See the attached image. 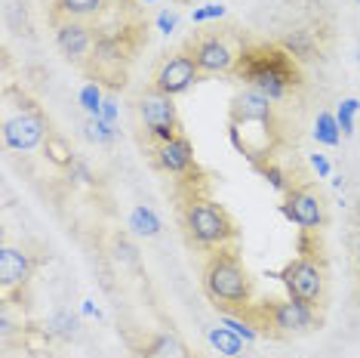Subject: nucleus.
Segmentation results:
<instances>
[{"label":"nucleus","mask_w":360,"mask_h":358,"mask_svg":"<svg viewBox=\"0 0 360 358\" xmlns=\"http://www.w3.org/2000/svg\"><path fill=\"white\" fill-rule=\"evenodd\" d=\"M207 340H210V346L216 349V352H222L228 358H240V352H243V340L237 337L231 328H210Z\"/></svg>","instance_id":"nucleus-16"},{"label":"nucleus","mask_w":360,"mask_h":358,"mask_svg":"<svg viewBox=\"0 0 360 358\" xmlns=\"http://www.w3.org/2000/svg\"><path fill=\"white\" fill-rule=\"evenodd\" d=\"M200 288L210 303L222 312H243L252 306V278L231 247L212 250L207 257L200 268Z\"/></svg>","instance_id":"nucleus-2"},{"label":"nucleus","mask_w":360,"mask_h":358,"mask_svg":"<svg viewBox=\"0 0 360 358\" xmlns=\"http://www.w3.org/2000/svg\"><path fill=\"white\" fill-rule=\"evenodd\" d=\"M46 331L56 333V337H62V340H71L77 333V319L71 312H56L50 324H46Z\"/></svg>","instance_id":"nucleus-24"},{"label":"nucleus","mask_w":360,"mask_h":358,"mask_svg":"<svg viewBox=\"0 0 360 358\" xmlns=\"http://www.w3.org/2000/svg\"><path fill=\"white\" fill-rule=\"evenodd\" d=\"M145 4H154V0H145Z\"/></svg>","instance_id":"nucleus-36"},{"label":"nucleus","mask_w":360,"mask_h":358,"mask_svg":"<svg viewBox=\"0 0 360 358\" xmlns=\"http://www.w3.org/2000/svg\"><path fill=\"white\" fill-rule=\"evenodd\" d=\"M114 124H108L105 118H86V140L96 145H111L114 142Z\"/></svg>","instance_id":"nucleus-22"},{"label":"nucleus","mask_w":360,"mask_h":358,"mask_svg":"<svg viewBox=\"0 0 360 358\" xmlns=\"http://www.w3.org/2000/svg\"><path fill=\"white\" fill-rule=\"evenodd\" d=\"M188 53L194 56L200 75H228L237 65V53L216 35H203L198 40H191V50Z\"/></svg>","instance_id":"nucleus-12"},{"label":"nucleus","mask_w":360,"mask_h":358,"mask_svg":"<svg viewBox=\"0 0 360 358\" xmlns=\"http://www.w3.org/2000/svg\"><path fill=\"white\" fill-rule=\"evenodd\" d=\"M357 111H360V102L351 96V99H342L339 102V111H335V121H339V127H342V133L351 136L354 133V118H357Z\"/></svg>","instance_id":"nucleus-25"},{"label":"nucleus","mask_w":360,"mask_h":358,"mask_svg":"<svg viewBox=\"0 0 360 358\" xmlns=\"http://www.w3.org/2000/svg\"><path fill=\"white\" fill-rule=\"evenodd\" d=\"M281 214L305 232H317L326 223V204H323L321 192H317L314 185H299V189L286 192Z\"/></svg>","instance_id":"nucleus-8"},{"label":"nucleus","mask_w":360,"mask_h":358,"mask_svg":"<svg viewBox=\"0 0 360 358\" xmlns=\"http://www.w3.org/2000/svg\"><path fill=\"white\" fill-rule=\"evenodd\" d=\"M129 229L136 235H142V238H154V235H160V219L151 207L139 204V207H133V214H129Z\"/></svg>","instance_id":"nucleus-17"},{"label":"nucleus","mask_w":360,"mask_h":358,"mask_svg":"<svg viewBox=\"0 0 360 358\" xmlns=\"http://www.w3.org/2000/svg\"><path fill=\"white\" fill-rule=\"evenodd\" d=\"M182 229L188 241L200 250H222L237 238V226L231 214L210 198H188L182 204Z\"/></svg>","instance_id":"nucleus-4"},{"label":"nucleus","mask_w":360,"mask_h":358,"mask_svg":"<svg viewBox=\"0 0 360 358\" xmlns=\"http://www.w3.org/2000/svg\"><path fill=\"white\" fill-rule=\"evenodd\" d=\"M259 173H262V176H265V179H268V183H271V185H274V189H277V192H283V195H286V192H290V189H292V185H290V183H286V173H283V170H281V167H277V164H271V161H268V164H262V167H259Z\"/></svg>","instance_id":"nucleus-27"},{"label":"nucleus","mask_w":360,"mask_h":358,"mask_svg":"<svg viewBox=\"0 0 360 358\" xmlns=\"http://www.w3.org/2000/svg\"><path fill=\"white\" fill-rule=\"evenodd\" d=\"M314 140L321 145H330V149L339 145L342 127H339V121H335V115H330V111H317V118H314Z\"/></svg>","instance_id":"nucleus-18"},{"label":"nucleus","mask_w":360,"mask_h":358,"mask_svg":"<svg viewBox=\"0 0 360 358\" xmlns=\"http://www.w3.org/2000/svg\"><path fill=\"white\" fill-rule=\"evenodd\" d=\"M222 321H225V328H231L234 333H237V337H240L243 340V343H256V340L262 337V331L256 328V324H252V321H247V319H237V315L234 312H225L222 315Z\"/></svg>","instance_id":"nucleus-23"},{"label":"nucleus","mask_w":360,"mask_h":358,"mask_svg":"<svg viewBox=\"0 0 360 358\" xmlns=\"http://www.w3.org/2000/svg\"><path fill=\"white\" fill-rule=\"evenodd\" d=\"M228 136H231L234 149L252 167L268 164L277 149V140H281V124H277V115H274V102L252 87L240 90L231 99Z\"/></svg>","instance_id":"nucleus-1"},{"label":"nucleus","mask_w":360,"mask_h":358,"mask_svg":"<svg viewBox=\"0 0 360 358\" xmlns=\"http://www.w3.org/2000/svg\"><path fill=\"white\" fill-rule=\"evenodd\" d=\"M277 278L283 281L286 294H290L292 300H302V303H308L314 309L321 306L323 290H326V272H323V266L317 263V259H311V257L290 259V263L281 268Z\"/></svg>","instance_id":"nucleus-6"},{"label":"nucleus","mask_w":360,"mask_h":358,"mask_svg":"<svg viewBox=\"0 0 360 358\" xmlns=\"http://www.w3.org/2000/svg\"><path fill=\"white\" fill-rule=\"evenodd\" d=\"M176 349H179V346H176L173 337H158V340H154V346L142 349V355H145V358H160V355H173Z\"/></svg>","instance_id":"nucleus-28"},{"label":"nucleus","mask_w":360,"mask_h":358,"mask_svg":"<svg viewBox=\"0 0 360 358\" xmlns=\"http://www.w3.org/2000/svg\"><path fill=\"white\" fill-rule=\"evenodd\" d=\"M314 306L302 303V300H265L259 309L256 328H271L277 337H292V333H305L314 328Z\"/></svg>","instance_id":"nucleus-5"},{"label":"nucleus","mask_w":360,"mask_h":358,"mask_svg":"<svg viewBox=\"0 0 360 358\" xmlns=\"http://www.w3.org/2000/svg\"><path fill=\"white\" fill-rule=\"evenodd\" d=\"M311 167H314V173L317 176H321V179H326V176H330V161H326L323 158V154H311Z\"/></svg>","instance_id":"nucleus-31"},{"label":"nucleus","mask_w":360,"mask_h":358,"mask_svg":"<svg viewBox=\"0 0 360 358\" xmlns=\"http://www.w3.org/2000/svg\"><path fill=\"white\" fill-rule=\"evenodd\" d=\"M139 118H142V124L154 142H167L173 136H179L176 102H173V96L160 93V90L142 93V99H139Z\"/></svg>","instance_id":"nucleus-7"},{"label":"nucleus","mask_w":360,"mask_h":358,"mask_svg":"<svg viewBox=\"0 0 360 358\" xmlns=\"http://www.w3.org/2000/svg\"><path fill=\"white\" fill-rule=\"evenodd\" d=\"M22 343H25L28 352H46V346H50V331L46 328H25Z\"/></svg>","instance_id":"nucleus-26"},{"label":"nucleus","mask_w":360,"mask_h":358,"mask_svg":"<svg viewBox=\"0 0 360 358\" xmlns=\"http://www.w3.org/2000/svg\"><path fill=\"white\" fill-rule=\"evenodd\" d=\"M96 28H89L80 19L56 16V47L68 62H84L89 53H96Z\"/></svg>","instance_id":"nucleus-10"},{"label":"nucleus","mask_w":360,"mask_h":358,"mask_svg":"<svg viewBox=\"0 0 360 358\" xmlns=\"http://www.w3.org/2000/svg\"><path fill=\"white\" fill-rule=\"evenodd\" d=\"M99 118H105L108 124H114V121H117V102H114L111 96H105V102H102V115H99Z\"/></svg>","instance_id":"nucleus-32"},{"label":"nucleus","mask_w":360,"mask_h":358,"mask_svg":"<svg viewBox=\"0 0 360 358\" xmlns=\"http://www.w3.org/2000/svg\"><path fill=\"white\" fill-rule=\"evenodd\" d=\"M354 254H357V263H360V238H357V250H354Z\"/></svg>","instance_id":"nucleus-34"},{"label":"nucleus","mask_w":360,"mask_h":358,"mask_svg":"<svg viewBox=\"0 0 360 358\" xmlns=\"http://www.w3.org/2000/svg\"><path fill=\"white\" fill-rule=\"evenodd\" d=\"M234 75L247 80L252 90L268 96L271 102H281L290 96V90L299 84L296 59L283 47H252V50L237 56Z\"/></svg>","instance_id":"nucleus-3"},{"label":"nucleus","mask_w":360,"mask_h":358,"mask_svg":"<svg viewBox=\"0 0 360 358\" xmlns=\"http://www.w3.org/2000/svg\"><path fill=\"white\" fill-rule=\"evenodd\" d=\"M114 257H117L120 263H136V247L127 238H114Z\"/></svg>","instance_id":"nucleus-30"},{"label":"nucleus","mask_w":360,"mask_h":358,"mask_svg":"<svg viewBox=\"0 0 360 358\" xmlns=\"http://www.w3.org/2000/svg\"><path fill=\"white\" fill-rule=\"evenodd\" d=\"M240 358H252V355H240Z\"/></svg>","instance_id":"nucleus-35"},{"label":"nucleus","mask_w":360,"mask_h":358,"mask_svg":"<svg viewBox=\"0 0 360 358\" xmlns=\"http://www.w3.org/2000/svg\"><path fill=\"white\" fill-rule=\"evenodd\" d=\"M154 164H158L163 173H169V176L191 173V167H194L191 142H188L182 133L173 136V140H167V142H158V149H154Z\"/></svg>","instance_id":"nucleus-13"},{"label":"nucleus","mask_w":360,"mask_h":358,"mask_svg":"<svg viewBox=\"0 0 360 358\" xmlns=\"http://www.w3.org/2000/svg\"><path fill=\"white\" fill-rule=\"evenodd\" d=\"M198 78H200V68H198V62H194V56L176 53V56H169V59H163L160 68L154 71V90H160V93H167V96H179Z\"/></svg>","instance_id":"nucleus-11"},{"label":"nucleus","mask_w":360,"mask_h":358,"mask_svg":"<svg viewBox=\"0 0 360 358\" xmlns=\"http://www.w3.org/2000/svg\"><path fill=\"white\" fill-rule=\"evenodd\" d=\"M46 136V118L37 109H22L4 121V145L10 152H31Z\"/></svg>","instance_id":"nucleus-9"},{"label":"nucleus","mask_w":360,"mask_h":358,"mask_svg":"<svg viewBox=\"0 0 360 358\" xmlns=\"http://www.w3.org/2000/svg\"><path fill=\"white\" fill-rule=\"evenodd\" d=\"M31 272H34V263H31V254L22 247H13V244H4L0 247V284L10 294L15 288H25Z\"/></svg>","instance_id":"nucleus-14"},{"label":"nucleus","mask_w":360,"mask_h":358,"mask_svg":"<svg viewBox=\"0 0 360 358\" xmlns=\"http://www.w3.org/2000/svg\"><path fill=\"white\" fill-rule=\"evenodd\" d=\"M281 47L292 56V59H302V62L314 59V35H311V31H290Z\"/></svg>","instance_id":"nucleus-19"},{"label":"nucleus","mask_w":360,"mask_h":358,"mask_svg":"<svg viewBox=\"0 0 360 358\" xmlns=\"http://www.w3.org/2000/svg\"><path fill=\"white\" fill-rule=\"evenodd\" d=\"M105 13V0H56V16H68V19H99Z\"/></svg>","instance_id":"nucleus-15"},{"label":"nucleus","mask_w":360,"mask_h":358,"mask_svg":"<svg viewBox=\"0 0 360 358\" xmlns=\"http://www.w3.org/2000/svg\"><path fill=\"white\" fill-rule=\"evenodd\" d=\"M357 59H360V50H357Z\"/></svg>","instance_id":"nucleus-37"},{"label":"nucleus","mask_w":360,"mask_h":358,"mask_svg":"<svg viewBox=\"0 0 360 358\" xmlns=\"http://www.w3.org/2000/svg\"><path fill=\"white\" fill-rule=\"evenodd\" d=\"M102 102H105L102 87L96 84V80L84 84V90H80V109H84L89 118H99V115H102Z\"/></svg>","instance_id":"nucleus-21"},{"label":"nucleus","mask_w":360,"mask_h":358,"mask_svg":"<svg viewBox=\"0 0 360 358\" xmlns=\"http://www.w3.org/2000/svg\"><path fill=\"white\" fill-rule=\"evenodd\" d=\"M44 154H46V161L50 164H56V167H71L75 164V154H71V145L62 140V136H56V133H50L44 140Z\"/></svg>","instance_id":"nucleus-20"},{"label":"nucleus","mask_w":360,"mask_h":358,"mask_svg":"<svg viewBox=\"0 0 360 358\" xmlns=\"http://www.w3.org/2000/svg\"><path fill=\"white\" fill-rule=\"evenodd\" d=\"M222 16H225L222 4H207V6H200V10L191 13V22H210V19H222Z\"/></svg>","instance_id":"nucleus-29"},{"label":"nucleus","mask_w":360,"mask_h":358,"mask_svg":"<svg viewBox=\"0 0 360 358\" xmlns=\"http://www.w3.org/2000/svg\"><path fill=\"white\" fill-rule=\"evenodd\" d=\"M176 13H160V19H158V25H160V31H163V35H169V31H173L176 28Z\"/></svg>","instance_id":"nucleus-33"}]
</instances>
